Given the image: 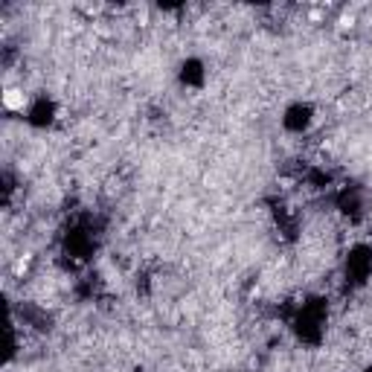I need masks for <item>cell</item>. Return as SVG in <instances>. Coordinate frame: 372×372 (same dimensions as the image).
<instances>
[{"instance_id": "6da1fadb", "label": "cell", "mask_w": 372, "mask_h": 372, "mask_svg": "<svg viewBox=\"0 0 372 372\" xmlns=\"http://www.w3.org/2000/svg\"><path fill=\"white\" fill-rule=\"evenodd\" d=\"M3 105H6L9 114H23V111H27L30 96H27V91H23V84H21V88H15V84H9L6 93H3Z\"/></svg>"}]
</instances>
